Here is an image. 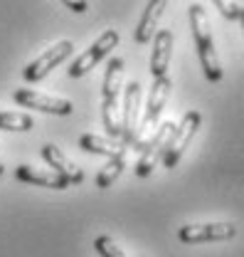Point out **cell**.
<instances>
[{"label":"cell","instance_id":"cell-2","mask_svg":"<svg viewBox=\"0 0 244 257\" xmlns=\"http://www.w3.org/2000/svg\"><path fill=\"white\" fill-rule=\"evenodd\" d=\"M123 89V60L114 57L106 64L104 77V101H101V121L109 136L116 141L121 139V111H119V94Z\"/></svg>","mask_w":244,"mask_h":257},{"label":"cell","instance_id":"cell-12","mask_svg":"<svg viewBox=\"0 0 244 257\" xmlns=\"http://www.w3.org/2000/svg\"><path fill=\"white\" fill-rule=\"evenodd\" d=\"M170 55H173V32L170 30H158L155 32V37H153V55H151L153 79L168 77Z\"/></svg>","mask_w":244,"mask_h":257},{"label":"cell","instance_id":"cell-6","mask_svg":"<svg viewBox=\"0 0 244 257\" xmlns=\"http://www.w3.org/2000/svg\"><path fill=\"white\" fill-rule=\"evenodd\" d=\"M119 45V32L116 30H106V32H101V37L94 42L92 47L77 60V62L69 67V77H74V79H79V77H84L87 72H92L96 64L101 62L114 47Z\"/></svg>","mask_w":244,"mask_h":257},{"label":"cell","instance_id":"cell-11","mask_svg":"<svg viewBox=\"0 0 244 257\" xmlns=\"http://www.w3.org/2000/svg\"><path fill=\"white\" fill-rule=\"evenodd\" d=\"M40 154H42V159L47 161L50 168H55V173H60L62 178H67L69 186H77V183L84 181V171H82L77 163H72V161L67 159L55 144H45Z\"/></svg>","mask_w":244,"mask_h":257},{"label":"cell","instance_id":"cell-3","mask_svg":"<svg viewBox=\"0 0 244 257\" xmlns=\"http://www.w3.org/2000/svg\"><path fill=\"white\" fill-rule=\"evenodd\" d=\"M200 124H202V116H200V111H195V109L187 111L183 116V121L175 126L170 141H168V146H165V154H163V166H165V168H175V166H178V161L183 159L185 149L190 146V141H192V136L197 134Z\"/></svg>","mask_w":244,"mask_h":257},{"label":"cell","instance_id":"cell-16","mask_svg":"<svg viewBox=\"0 0 244 257\" xmlns=\"http://www.w3.org/2000/svg\"><path fill=\"white\" fill-rule=\"evenodd\" d=\"M126 168V156L121 159H109L106 161V166L99 171V176H96V186L99 188H109L119 176H121V171Z\"/></svg>","mask_w":244,"mask_h":257},{"label":"cell","instance_id":"cell-20","mask_svg":"<svg viewBox=\"0 0 244 257\" xmlns=\"http://www.w3.org/2000/svg\"><path fill=\"white\" fill-rule=\"evenodd\" d=\"M62 5H64V8H69V10H74V13H87V10H89V3H74V0H64Z\"/></svg>","mask_w":244,"mask_h":257},{"label":"cell","instance_id":"cell-8","mask_svg":"<svg viewBox=\"0 0 244 257\" xmlns=\"http://www.w3.org/2000/svg\"><path fill=\"white\" fill-rule=\"evenodd\" d=\"M237 235V227L232 223H207V225H185L178 230V237L187 245L197 242H217V240H232Z\"/></svg>","mask_w":244,"mask_h":257},{"label":"cell","instance_id":"cell-15","mask_svg":"<svg viewBox=\"0 0 244 257\" xmlns=\"http://www.w3.org/2000/svg\"><path fill=\"white\" fill-rule=\"evenodd\" d=\"M18 181L23 183H35V186H45V188H67V178H62L60 173L55 171H40V168H32V166H18L15 171Z\"/></svg>","mask_w":244,"mask_h":257},{"label":"cell","instance_id":"cell-17","mask_svg":"<svg viewBox=\"0 0 244 257\" xmlns=\"http://www.w3.org/2000/svg\"><path fill=\"white\" fill-rule=\"evenodd\" d=\"M32 121L28 114H18V111H0V128L3 131H30Z\"/></svg>","mask_w":244,"mask_h":257},{"label":"cell","instance_id":"cell-1","mask_svg":"<svg viewBox=\"0 0 244 257\" xmlns=\"http://www.w3.org/2000/svg\"><path fill=\"white\" fill-rule=\"evenodd\" d=\"M190 28H192V37L197 45V57L202 64V72L210 82H219L222 79V64L219 57L214 52V42H212V32H210V20L202 5H190Z\"/></svg>","mask_w":244,"mask_h":257},{"label":"cell","instance_id":"cell-7","mask_svg":"<svg viewBox=\"0 0 244 257\" xmlns=\"http://www.w3.org/2000/svg\"><path fill=\"white\" fill-rule=\"evenodd\" d=\"M72 50H74V45H72L69 40H64V42H60V45H55L52 50H47L45 55H40L32 64H28V67L23 69V77H25L28 82H40V79H45L55 67H60V64L72 55Z\"/></svg>","mask_w":244,"mask_h":257},{"label":"cell","instance_id":"cell-21","mask_svg":"<svg viewBox=\"0 0 244 257\" xmlns=\"http://www.w3.org/2000/svg\"><path fill=\"white\" fill-rule=\"evenodd\" d=\"M239 23H242V30H244V13H242V20H239Z\"/></svg>","mask_w":244,"mask_h":257},{"label":"cell","instance_id":"cell-4","mask_svg":"<svg viewBox=\"0 0 244 257\" xmlns=\"http://www.w3.org/2000/svg\"><path fill=\"white\" fill-rule=\"evenodd\" d=\"M173 131H175V124H173V121H165V124H160V126L155 128V134H153L151 139L143 144V149H141V159L136 163V176H141V178L151 176L155 163L163 161L165 146H168Z\"/></svg>","mask_w":244,"mask_h":257},{"label":"cell","instance_id":"cell-14","mask_svg":"<svg viewBox=\"0 0 244 257\" xmlns=\"http://www.w3.org/2000/svg\"><path fill=\"white\" fill-rule=\"evenodd\" d=\"M79 146L89 154H99L106 159H121L126 156V146L116 139H104V136H94V134H84L79 139Z\"/></svg>","mask_w":244,"mask_h":257},{"label":"cell","instance_id":"cell-9","mask_svg":"<svg viewBox=\"0 0 244 257\" xmlns=\"http://www.w3.org/2000/svg\"><path fill=\"white\" fill-rule=\"evenodd\" d=\"M138 109H141V84L131 82L126 87V96H123L121 106V141L123 146L136 144V124H138Z\"/></svg>","mask_w":244,"mask_h":257},{"label":"cell","instance_id":"cell-13","mask_svg":"<svg viewBox=\"0 0 244 257\" xmlns=\"http://www.w3.org/2000/svg\"><path fill=\"white\" fill-rule=\"evenodd\" d=\"M165 8H168V3L165 0H151L148 5H146V10H143V15H141V23H138V28H136V42L138 45H146V42H151L153 37H155V28H158V23H160V15L165 13Z\"/></svg>","mask_w":244,"mask_h":257},{"label":"cell","instance_id":"cell-19","mask_svg":"<svg viewBox=\"0 0 244 257\" xmlns=\"http://www.w3.org/2000/svg\"><path fill=\"white\" fill-rule=\"evenodd\" d=\"M214 8L222 13V18L227 20H242L244 5H237V3H227V0H214Z\"/></svg>","mask_w":244,"mask_h":257},{"label":"cell","instance_id":"cell-18","mask_svg":"<svg viewBox=\"0 0 244 257\" xmlns=\"http://www.w3.org/2000/svg\"><path fill=\"white\" fill-rule=\"evenodd\" d=\"M94 247H96V252L101 257H126V252H123L121 247H116V242H114L111 237H106V235L96 237Z\"/></svg>","mask_w":244,"mask_h":257},{"label":"cell","instance_id":"cell-22","mask_svg":"<svg viewBox=\"0 0 244 257\" xmlns=\"http://www.w3.org/2000/svg\"><path fill=\"white\" fill-rule=\"evenodd\" d=\"M0 176H3V161H0Z\"/></svg>","mask_w":244,"mask_h":257},{"label":"cell","instance_id":"cell-5","mask_svg":"<svg viewBox=\"0 0 244 257\" xmlns=\"http://www.w3.org/2000/svg\"><path fill=\"white\" fill-rule=\"evenodd\" d=\"M168 94H170V77H160V79H153L151 94H148V101H146V116H143V124H141V131H143V139L136 141V149L141 151L143 144L153 136V128L158 124L163 109H165V101H168Z\"/></svg>","mask_w":244,"mask_h":257},{"label":"cell","instance_id":"cell-10","mask_svg":"<svg viewBox=\"0 0 244 257\" xmlns=\"http://www.w3.org/2000/svg\"><path fill=\"white\" fill-rule=\"evenodd\" d=\"M15 101L23 104V106H28V109L57 114V116H69V114H72V101L60 99V96L40 94V92H32V89H18V92H15Z\"/></svg>","mask_w":244,"mask_h":257}]
</instances>
